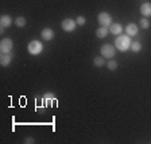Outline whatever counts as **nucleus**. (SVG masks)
<instances>
[{
  "label": "nucleus",
  "instance_id": "obj_1",
  "mask_svg": "<svg viewBox=\"0 0 151 144\" xmlns=\"http://www.w3.org/2000/svg\"><path fill=\"white\" fill-rule=\"evenodd\" d=\"M131 39H129L128 35H122L120 34L119 37L116 38V41H115V47H116L117 50L120 51H127L131 47Z\"/></svg>",
  "mask_w": 151,
  "mask_h": 144
},
{
  "label": "nucleus",
  "instance_id": "obj_2",
  "mask_svg": "<svg viewBox=\"0 0 151 144\" xmlns=\"http://www.w3.org/2000/svg\"><path fill=\"white\" fill-rule=\"evenodd\" d=\"M27 50L31 55H38V54H41L42 50H43V44L39 41H31L27 46Z\"/></svg>",
  "mask_w": 151,
  "mask_h": 144
},
{
  "label": "nucleus",
  "instance_id": "obj_3",
  "mask_svg": "<svg viewBox=\"0 0 151 144\" xmlns=\"http://www.w3.org/2000/svg\"><path fill=\"white\" fill-rule=\"evenodd\" d=\"M100 53H101V55H103L104 58L112 59L113 57H115V54H116V50H115V47H113L112 44H103V46H101Z\"/></svg>",
  "mask_w": 151,
  "mask_h": 144
},
{
  "label": "nucleus",
  "instance_id": "obj_4",
  "mask_svg": "<svg viewBox=\"0 0 151 144\" xmlns=\"http://www.w3.org/2000/svg\"><path fill=\"white\" fill-rule=\"evenodd\" d=\"M99 23L101 24V27H109L112 24V18L108 12H100L97 16Z\"/></svg>",
  "mask_w": 151,
  "mask_h": 144
},
{
  "label": "nucleus",
  "instance_id": "obj_5",
  "mask_svg": "<svg viewBox=\"0 0 151 144\" xmlns=\"http://www.w3.org/2000/svg\"><path fill=\"white\" fill-rule=\"evenodd\" d=\"M12 47H14V42L9 38H4L1 43H0V51L4 54H8L12 51Z\"/></svg>",
  "mask_w": 151,
  "mask_h": 144
},
{
  "label": "nucleus",
  "instance_id": "obj_6",
  "mask_svg": "<svg viewBox=\"0 0 151 144\" xmlns=\"http://www.w3.org/2000/svg\"><path fill=\"white\" fill-rule=\"evenodd\" d=\"M76 26H77V23H76V20H73V19H63L62 23H61L62 30H63V31H66V32L74 31Z\"/></svg>",
  "mask_w": 151,
  "mask_h": 144
},
{
  "label": "nucleus",
  "instance_id": "obj_7",
  "mask_svg": "<svg viewBox=\"0 0 151 144\" xmlns=\"http://www.w3.org/2000/svg\"><path fill=\"white\" fill-rule=\"evenodd\" d=\"M138 31H139V28H138V26H136L135 23H129V24H127L126 34L128 35V37H135V35L138 34Z\"/></svg>",
  "mask_w": 151,
  "mask_h": 144
},
{
  "label": "nucleus",
  "instance_id": "obj_8",
  "mask_svg": "<svg viewBox=\"0 0 151 144\" xmlns=\"http://www.w3.org/2000/svg\"><path fill=\"white\" fill-rule=\"evenodd\" d=\"M54 100H55V96H54L53 93H45L43 101H45V107L46 108H50L51 104L54 102Z\"/></svg>",
  "mask_w": 151,
  "mask_h": 144
},
{
  "label": "nucleus",
  "instance_id": "obj_9",
  "mask_svg": "<svg viewBox=\"0 0 151 144\" xmlns=\"http://www.w3.org/2000/svg\"><path fill=\"white\" fill-rule=\"evenodd\" d=\"M11 61H12V54L1 53V55H0V63H1V66H8Z\"/></svg>",
  "mask_w": 151,
  "mask_h": 144
},
{
  "label": "nucleus",
  "instance_id": "obj_10",
  "mask_svg": "<svg viewBox=\"0 0 151 144\" xmlns=\"http://www.w3.org/2000/svg\"><path fill=\"white\" fill-rule=\"evenodd\" d=\"M140 12L142 15H145L146 18L151 16V3H143L140 6Z\"/></svg>",
  "mask_w": 151,
  "mask_h": 144
},
{
  "label": "nucleus",
  "instance_id": "obj_11",
  "mask_svg": "<svg viewBox=\"0 0 151 144\" xmlns=\"http://www.w3.org/2000/svg\"><path fill=\"white\" fill-rule=\"evenodd\" d=\"M109 31L112 32L113 35H120L123 32V27L119 23H112V24L109 26Z\"/></svg>",
  "mask_w": 151,
  "mask_h": 144
},
{
  "label": "nucleus",
  "instance_id": "obj_12",
  "mask_svg": "<svg viewBox=\"0 0 151 144\" xmlns=\"http://www.w3.org/2000/svg\"><path fill=\"white\" fill-rule=\"evenodd\" d=\"M42 38H43L45 41H51L54 38V31L51 30V28H45V30H42Z\"/></svg>",
  "mask_w": 151,
  "mask_h": 144
},
{
  "label": "nucleus",
  "instance_id": "obj_13",
  "mask_svg": "<svg viewBox=\"0 0 151 144\" xmlns=\"http://www.w3.org/2000/svg\"><path fill=\"white\" fill-rule=\"evenodd\" d=\"M12 24V19L9 15H3L0 18V26H3V27H9V26Z\"/></svg>",
  "mask_w": 151,
  "mask_h": 144
},
{
  "label": "nucleus",
  "instance_id": "obj_14",
  "mask_svg": "<svg viewBox=\"0 0 151 144\" xmlns=\"http://www.w3.org/2000/svg\"><path fill=\"white\" fill-rule=\"evenodd\" d=\"M108 32H109L108 27H100L97 31H96V37L100 38V39H103V38H105L108 35Z\"/></svg>",
  "mask_w": 151,
  "mask_h": 144
},
{
  "label": "nucleus",
  "instance_id": "obj_15",
  "mask_svg": "<svg viewBox=\"0 0 151 144\" xmlns=\"http://www.w3.org/2000/svg\"><path fill=\"white\" fill-rule=\"evenodd\" d=\"M134 53H139V51L142 50V44L139 43V42H132L131 43V47H129Z\"/></svg>",
  "mask_w": 151,
  "mask_h": 144
},
{
  "label": "nucleus",
  "instance_id": "obj_16",
  "mask_svg": "<svg viewBox=\"0 0 151 144\" xmlns=\"http://www.w3.org/2000/svg\"><path fill=\"white\" fill-rule=\"evenodd\" d=\"M93 63H94V66H97V67H101V66L104 65V57L101 55V57H96L93 59Z\"/></svg>",
  "mask_w": 151,
  "mask_h": 144
},
{
  "label": "nucleus",
  "instance_id": "obj_17",
  "mask_svg": "<svg viewBox=\"0 0 151 144\" xmlns=\"http://www.w3.org/2000/svg\"><path fill=\"white\" fill-rule=\"evenodd\" d=\"M15 24L18 26V27H24L26 26V19L23 18V16H19V18L15 19Z\"/></svg>",
  "mask_w": 151,
  "mask_h": 144
},
{
  "label": "nucleus",
  "instance_id": "obj_18",
  "mask_svg": "<svg viewBox=\"0 0 151 144\" xmlns=\"http://www.w3.org/2000/svg\"><path fill=\"white\" fill-rule=\"evenodd\" d=\"M107 67L109 70H116L117 69V62L115 59H109L108 61V63H107Z\"/></svg>",
  "mask_w": 151,
  "mask_h": 144
},
{
  "label": "nucleus",
  "instance_id": "obj_19",
  "mask_svg": "<svg viewBox=\"0 0 151 144\" xmlns=\"http://www.w3.org/2000/svg\"><path fill=\"white\" fill-rule=\"evenodd\" d=\"M140 27L143 28V30H147L148 27H150V22H148L146 18H143V19H140Z\"/></svg>",
  "mask_w": 151,
  "mask_h": 144
},
{
  "label": "nucleus",
  "instance_id": "obj_20",
  "mask_svg": "<svg viewBox=\"0 0 151 144\" xmlns=\"http://www.w3.org/2000/svg\"><path fill=\"white\" fill-rule=\"evenodd\" d=\"M85 18L84 16H77V20H76V23H77V26H84L85 24Z\"/></svg>",
  "mask_w": 151,
  "mask_h": 144
},
{
  "label": "nucleus",
  "instance_id": "obj_21",
  "mask_svg": "<svg viewBox=\"0 0 151 144\" xmlns=\"http://www.w3.org/2000/svg\"><path fill=\"white\" fill-rule=\"evenodd\" d=\"M26 143H27V144H31V143H34V139H32V138H27V140H26Z\"/></svg>",
  "mask_w": 151,
  "mask_h": 144
}]
</instances>
